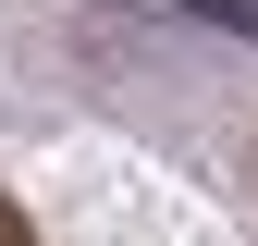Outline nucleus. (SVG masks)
Masks as SVG:
<instances>
[{
    "label": "nucleus",
    "mask_w": 258,
    "mask_h": 246,
    "mask_svg": "<svg viewBox=\"0 0 258 246\" xmlns=\"http://www.w3.org/2000/svg\"><path fill=\"white\" fill-rule=\"evenodd\" d=\"M0 246H37V234H25V209H13V197H0Z\"/></svg>",
    "instance_id": "2"
},
{
    "label": "nucleus",
    "mask_w": 258,
    "mask_h": 246,
    "mask_svg": "<svg viewBox=\"0 0 258 246\" xmlns=\"http://www.w3.org/2000/svg\"><path fill=\"white\" fill-rule=\"evenodd\" d=\"M197 13H221V25H258V0H197Z\"/></svg>",
    "instance_id": "1"
}]
</instances>
